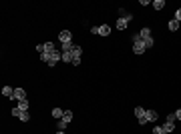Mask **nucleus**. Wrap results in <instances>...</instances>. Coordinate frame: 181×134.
Returning <instances> with one entry per match:
<instances>
[{
  "label": "nucleus",
  "mask_w": 181,
  "mask_h": 134,
  "mask_svg": "<svg viewBox=\"0 0 181 134\" xmlns=\"http://www.w3.org/2000/svg\"><path fill=\"white\" fill-rule=\"evenodd\" d=\"M56 134H65V130H59V132H56Z\"/></svg>",
  "instance_id": "obj_31"
},
{
  "label": "nucleus",
  "mask_w": 181,
  "mask_h": 134,
  "mask_svg": "<svg viewBox=\"0 0 181 134\" xmlns=\"http://www.w3.org/2000/svg\"><path fill=\"white\" fill-rule=\"evenodd\" d=\"M62 114H65V110H60V108H54V110H53L54 118H62Z\"/></svg>",
  "instance_id": "obj_21"
},
{
  "label": "nucleus",
  "mask_w": 181,
  "mask_h": 134,
  "mask_svg": "<svg viewBox=\"0 0 181 134\" xmlns=\"http://www.w3.org/2000/svg\"><path fill=\"white\" fill-rule=\"evenodd\" d=\"M145 112H147V110H145L143 106H137V108H135V116H137V118H143V116H145Z\"/></svg>",
  "instance_id": "obj_13"
},
{
  "label": "nucleus",
  "mask_w": 181,
  "mask_h": 134,
  "mask_svg": "<svg viewBox=\"0 0 181 134\" xmlns=\"http://www.w3.org/2000/svg\"><path fill=\"white\" fill-rule=\"evenodd\" d=\"M74 46L71 44V42H67V44H62V52H73Z\"/></svg>",
  "instance_id": "obj_19"
},
{
  "label": "nucleus",
  "mask_w": 181,
  "mask_h": 134,
  "mask_svg": "<svg viewBox=\"0 0 181 134\" xmlns=\"http://www.w3.org/2000/svg\"><path fill=\"white\" fill-rule=\"evenodd\" d=\"M26 98V92L22 88H14V100H24Z\"/></svg>",
  "instance_id": "obj_6"
},
{
  "label": "nucleus",
  "mask_w": 181,
  "mask_h": 134,
  "mask_svg": "<svg viewBox=\"0 0 181 134\" xmlns=\"http://www.w3.org/2000/svg\"><path fill=\"white\" fill-rule=\"evenodd\" d=\"M71 64H74V66H79V64H80V58H73V62H71Z\"/></svg>",
  "instance_id": "obj_30"
},
{
  "label": "nucleus",
  "mask_w": 181,
  "mask_h": 134,
  "mask_svg": "<svg viewBox=\"0 0 181 134\" xmlns=\"http://www.w3.org/2000/svg\"><path fill=\"white\" fill-rule=\"evenodd\" d=\"M173 130H175V122H167L165 120V124H163V132L169 134V132H173Z\"/></svg>",
  "instance_id": "obj_8"
},
{
  "label": "nucleus",
  "mask_w": 181,
  "mask_h": 134,
  "mask_svg": "<svg viewBox=\"0 0 181 134\" xmlns=\"http://www.w3.org/2000/svg\"><path fill=\"white\" fill-rule=\"evenodd\" d=\"M18 108L20 110H28V100L24 98V100H18Z\"/></svg>",
  "instance_id": "obj_17"
},
{
  "label": "nucleus",
  "mask_w": 181,
  "mask_h": 134,
  "mask_svg": "<svg viewBox=\"0 0 181 134\" xmlns=\"http://www.w3.org/2000/svg\"><path fill=\"white\" fill-rule=\"evenodd\" d=\"M173 114H175V118H177V120H181V108H179V110H175Z\"/></svg>",
  "instance_id": "obj_29"
},
{
  "label": "nucleus",
  "mask_w": 181,
  "mask_h": 134,
  "mask_svg": "<svg viewBox=\"0 0 181 134\" xmlns=\"http://www.w3.org/2000/svg\"><path fill=\"white\" fill-rule=\"evenodd\" d=\"M139 36H141V40H149V38H151V30H149V28H141Z\"/></svg>",
  "instance_id": "obj_9"
},
{
  "label": "nucleus",
  "mask_w": 181,
  "mask_h": 134,
  "mask_svg": "<svg viewBox=\"0 0 181 134\" xmlns=\"http://www.w3.org/2000/svg\"><path fill=\"white\" fill-rule=\"evenodd\" d=\"M40 60L47 62V64H50V66H54L59 60H62V52H56V50H53V52H44V54H40Z\"/></svg>",
  "instance_id": "obj_1"
},
{
  "label": "nucleus",
  "mask_w": 181,
  "mask_h": 134,
  "mask_svg": "<svg viewBox=\"0 0 181 134\" xmlns=\"http://www.w3.org/2000/svg\"><path fill=\"white\" fill-rule=\"evenodd\" d=\"M56 126H59V130H65V128H67V122L59 120V124H56Z\"/></svg>",
  "instance_id": "obj_23"
},
{
  "label": "nucleus",
  "mask_w": 181,
  "mask_h": 134,
  "mask_svg": "<svg viewBox=\"0 0 181 134\" xmlns=\"http://www.w3.org/2000/svg\"><path fill=\"white\" fill-rule=\"evenodd\" d=\"M80 54H83V48H80V46H74V50H73V58H80Z\"/></svg>",
  "instance_id": "obj_16"
},
{
  "label": "nucleus",
  "mask_w": 181,
  "mask_h": 134,
  "mask_svg": "<svg viewBox=\"0 0 181 134\" xmlns=\"http://www.w3.org/2000/svg\"><path fill=\"white\" fill-rule=\"evenodd\" d=\"M175 20H177V22H181V8L177 10V12H175Z\"/></svg>",
  "instance_id": "obj_27"
},
{
  "label": "nucleus",
  "mask_w": 181,
  "mask_h": 134,
  "mask_svg": "<svg viewBox=\"0 0 181 134\" xmlns=\"http://www.w3.org/2000/svg\"><path fill=\"white\" fill-rule=\"evenodd\" d=\"M60 120L68 124V122L73 120V112H71V110H65V114H62V118H60Z\"/></svg>",
  "instance_id": "obj_11"
},
{
  "label": "nucleus",
  "mask_w": 181,
  "mask_h": 134,
  "mask_svg": "<svg viewBox=\"0 0 181 134\" xmlns=\"http://www.w3.org/2000/svg\"><path fill=\"white\" fill-rule=\"evenodd\" d=\"M59 40L62 42V44H67V42H71V40H73V34L68 32V30H62V32L59 34Z\"/></svg>",
  "instance_id": "obj_4"
},
{
  "label": "nucleus",
  "mask_w": 181,
  "mask_h": 134,
  "mask_svg": "<svg viewBox=\"0 0 181 134\" xmlns=\"http://www.w3.org/2000/svg\"><path fill=\"white\" fill-rule=\"evenodd\" d=\"M36 52H38V54H44V44H38V46H36Z\"/></svg>",
  "instance_id": "obj_24"
},
{
  "label": "nucleus",
  "mask_w": 181,
  "mask_h": 134,
  "mask_svg": "<svg viewBox=\"0 0 181 134\" xmlns=\"http://www.w3.org/2000/svg\"><path fill=\"white\" fill-rule=\"evenodd\" d=\"M133 50H135V54H143L145 50H147V46H145V42L141 40L139 34H137V36H133Z\"/></svg>",
  "instance_id": "obj_2"
},
{
  "label": "nucleus",
  "mask_w": 181,
  "mask_h": 134,
  "mask_svg": "<svg viewBox=\"0 0 181 134\" xmlns=\"http://www.w3.org/2000/svg\"><path fill=\"white\" fill-rule=\"evenodd\" d=\"M157 120V112L155 110H147L143 118H139V124H147V122H155Z\"/></svg>",
  "instance_id": "obj_3"
},
{
  "label": "nucleus",
  "mask_w": 181,
  "mask_h": 134,
  "mask_svg": "<svg viewBox=\"0 0 181 134\" xmlns=\"http://www.w3.org/2000/svg\"><path fill=\"white\" fill-rule=\"evenodd\" d=\"M169 30H171V32H177V30H179V22L175 20H169Z\"/></svg>",
  "instance_id": "obj_12"
},
{
  "label": "nucleus",
  "mask_w": 181,
  "mask_h": 134,
  "mask_svg": "<svg viewBox=\"0 0 181 134\" xmlns=\"http://www.w3.org/2000/svg\"><path fill=\"white\" fill-rule=\"evenodd\" d=\"M127 24H129V20L121 16L119 20H117V30H125V28H127Z\"/></svg>",
  "instance_id": "obj_7"
},
{
  "label": "nucleus",
  "mask_w": 181,
  "mask_h": 134,
  "mask_svg": "<svg viewBox=\"0 0 181 134\" xmlns=\"http://www.w3.org/2000/svg\"><path fill=\"white\" fill-rule=\"evenodd\" d=\"M153 134H165V132H163V126H155L153 128Z\"/></svg>",
  "instance_id": "obj_22"
},
{
  "label": "nucleus",
  "mask_w": 181,
  "mask_h": 134,
  "mask_svg": "<svg viewBox=\"0 0 181 134\" xmlns=\"http://www.w3.org/2000/svg\"><path fill=\"white\" fill-rule=\"evenodd\" d=\"M53 50H56L53 42H44V52H53Z\"/></svg>",
  "instance_id": "obj_18"
},
{
  "label": "nucleus",
  "mask_w": 181,
  "mask_h": 134,
  "mask_svg": "<svg viewBox=\"0 0 181 134\" xmlns=\"http://www.w3.org/2000/svg\"><path fill=\"white\" fill-rule=\"evenodd\" d=\"M20 112H22V110H20L18 106H16V108H12V116H20Z\"/></svg>",
  "instance_id": "obj_25"
},
{
  "label": "nucleus",
  "mask_w": 181,
  "mask_h": 134,
  "mask_svg": "<svg viewBox=\"0 0 181 134\" xmlns=\"http://www.w3.org/2000/svg\"><path fill=\"white\" fill-rule=\"evenodd\" d=\"M97 34H101V36H109V34H111V26H109V24L97 26Z\"/></svg>",
  "instance_id": "obj_5"
},
{
  "label": "nucleus",
  "mask_w": 181,
  "mask_h": 134,
  "mask_svg": "<svg viewBox=\"0 0 181 134\" xmlns=\"http://www.w3.org/2000/svg\"><path fill=\"white\" fill-rule=\"evenodd\" d=\"M175 120H177V118H175V114H169V116H167V122H175Z\"/></svg>",
  "instance_id": "obj_28"
},
{
  "label": "nucleus",
  "mask_w": 181,
  "mask_h": 134,
  "mask_svg": "<svg viewBox=\"0 0 181 134\" xmlns=\"http://www.w3.org/2000/svg\"><path fill=\"white\" fill-rule=\"evenodd\" d=\"M2 94H4L6 98H14V88H10V86H4V88H2Z\"/></svg>",
  "instance_id": "obj_10"
},
{
  "label": "nucleus",
  "mask_w": 181,
  "mask_h": 134,
  "mask_svg": "<svg viewBox=\"0 0 181 134\" xmlns=\"http://www.w3.org/2000/svg\"><path fill=\"white\" fill-rule=\"evenodd\" d=\"M18 118H20V120H22V122H28V120H30V114H28V110H22V112H20V116H18Z\"/></svg>",
  "instance_id": "obj_15"
},
{
  "label": "nucleus",
  "mask_w": 181,
  "mask_h": 134,
  "mask_svg": "<svg viewBox=\"0 0 181 134\" xmlns=\"http://www.w3.org/2000/svg\"><path fill=\"white\" fill-rule=\"evenodd\" d=\"M143 42H145V46H147V48L153 46V38H149V40H143Z\"/></svg>",
  "instance_id": "obj_26"
},
{
  "label": "nucleus",
  "mask_w": 181,
  "mask_h": 134,
  "mask_svg": "<svg viewBox=\"0 0 181 134\" xmlns=\"http://www.w3.org/2000/svg\"><path fill=\"white\" fill-rule=\"evenodd\" d=\"M153 8H155V10H163V8H165V2H163V0H155Z\"/></svg>",
  "instance_id": "obj_14"
},
{
  "label": "nucleus",
  "mask_w": 181,
  "mask_h": 134,
  "mask_svg": "<svg viewBox=\"0 0 181 134\" xmlns=\"http://www.w3.org/2000/svg\"><path fill=\"white\" fill-rule=\"evenodd\" d=\"M62 60L65 62H73V52H62Z\"/></svg>",
  "instance_id": "obj_20"
}]
</instances>
